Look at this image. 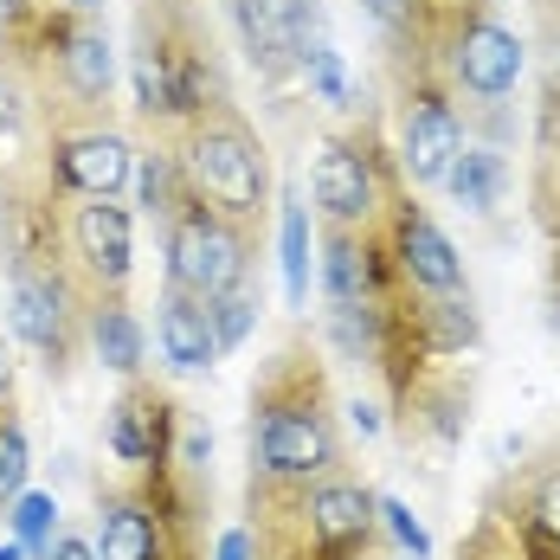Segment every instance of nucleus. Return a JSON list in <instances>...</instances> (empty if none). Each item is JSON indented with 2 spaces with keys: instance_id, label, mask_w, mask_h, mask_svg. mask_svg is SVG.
<instances>
[{
  "instance_id": "nucleus-5",
  "label": "nucleus",
  "mask_w": 560,
  "mask_h": 560,
  "mask_svg": "<svg viewBox=\"0 0 560 560\" xmlns=\"http://www.w3.org/2000/svg\"><path fill=\"white\" fill-rule=\"evenodd\" d=\"M419 46L445 71L464 136L477 129L490 149H503L515 136L509 97L528 71V46L497 13V0H419Z\"/></svg>"
},
{
  "instance_id": "nucleus-24",
  "label": "nucleus",
  "mask_w": 560,
  "mask_h": 560,
  "mask_svg": "<svg viewBox=\"0 0 560 560\" xmlns=\"http://www.w3.org/2000/svg\"><path fill=\"white\" fill-rule=\"evenodd\" d=\"M258 310H265V296H258L252 283H245V290H225V296H213V336H220V354H232L238 341L252 336Z\"/></svg>"
},
{
  "instance_id": "nucleus-18",
  "label": "nucleus",
  "mask_w": 560,
  "mask_h": 560,
  "mask_svg": "<svg viewBox=\"0 0 560 560\" xmlns=\"http://www.w3.org/2000/svg\"><path fill=\"white\" fill-rule=\"evenodd\" d=\"M155 348L174 374H213L220 361V336H213V303L180 290V283H162V303H155Z\"/></svg>"
},
{
  "instance_id": "nucleus-29",
  "label": "nucleus",
  "mask_w": 560,
  "mask_h": 560,
  "mask_svg": "<svg viewBox=\"0 0 560 560\" xmlns=\"http://www.w3.org/2000/svg\"><path fill=\"white\" fill-rule=\"evenodd\" d=\"M541 303H548V323H555V336H560V265L548 258V290H541Z\"/></svg>"
},
{
  "instance_id": "nucleus-4",
  "label": "nucleus",
  "mask_w": 560,
  "mask_h": 560,
  "mask_svg": "<svg viewBox=\"0 0 560 560\" xmlns=\"http://www.w3.org/2000/svg\"><path fill=\"white\" fill-rule=\"evenodd\" d=\"M245 541L252 560H399L354 464L323 483H245Z\"/></svg>"
},
{
  "instance_id": "nucleus-3",
  "label": "nucleus",
  "mask_w": 560,
  "mask_h": 560,
  "mask_svg": "<svg viewBox=\"0 0 560 560\" xmlns=\"http://www.w3.org/2000/svg\"><path fill=\"white\" fill-rule=\"evenodd\" d=\"M129 91H136V122L149 129H180L220 104H238L220 26L200 0L129 7Z\"/></svg>"
},
{
  "instance_id": "nucleus-9",
  "label": "nucleus",
  "mask_w": 560,
  "mask_h": 560,
  "mask_svg": "<svg viewBox=\"0 0 560 560\" xmlns=\"http://www.w3.org/2000/svg\"><path fill=\"white\" fill-rule=\"evenodd\" d=\"M155 232H162L168 283L207 296V303L225 296V290H245V283H252V265L265 258V232H252V225H238V220H220V213L200 207L194 194H187Z\"/></svg>"
},
{
  "instance_id": "nucleus-28",
  "label": "nucleus",
  "mask_w": 560,
  "mask_h": 560,
  "mask_svg": "<svg viewBox=\"0 0 560 560\" xmlns=\"http://www.w3.org/2000/svg\"><path fill=\"white\" fill-rule=\"evenodd\" d=\"M213 560H252V541H245V528H225L220 541H213Z\"/></svg>"
},
{
  "instance_id": "nucleus-32",
  "label": "nucleus",
  "mask_w": 560,
  "mask_h": 560,
  "mask_svg": "<svg viewBox=\"0 0 560 560\" xmlns=\"http://www.w3.org/2000/svg\"><path fill=\"white\" fill-rule=\"evenodd\" d=\"M548 258H555V265H560V245H548Z\"/></svg>"
},
{
  "instance_id": "nucleus-30",
  "label": "nucleus",
  "mask_w": 560,
  "mask_h": 560,
  "mask_svg": "<svg viewBox=\"0 0 560 560\" xmlns=\"http://www.w3.org/2000/svg\"><path fill=\"white\" fill-rule=\"evenodd\" d=\"M0 399H13V348L0 336Z\"/></svg>"
},
{
  "instance_id": "nucleus-13",
  "label": "nucleus",
  "mask_w": 560,
  "mask_h": 560,
  "mask_svg": "<svg viewBox=\"0 0 560 560\" xmlns=\"http://www.w3.org/2000/svg\"><path fill=\"white\" fill-rule=\"evenodd\" d=\"M180 425H187V406L168 393V381L142 368L116 387L104 412V451L116 464H162V457H180Z\"/></svg>"
},
{
  "instance_id": "nucleus-8",
  "label": "nucleus",
  "mask_w": 560,
  "mask_h": 560,
  "mask_svg": "<svg viewBox=\"0 0 560 560\" xmlns=\"http://www.w3.org/2000/svg\"><path fill=\"white\" fill-rule=\"evenodd\" d=\"M399 180H406V174H399V162H393L381 122H374V116H354V122H341V129H329V136L316 142L310 213H316V225L368 232V225H381L387 194L399 187Z\"/></svg>"
},
{
  "instance_id": "nucleus-23",
  "label": "nucleus",
  "mask_w": 560,
  "mask_h": 560,
  "mask_svg": "<svg viewBox=\"0 0 560 560\" xmlns=\"http://www.w3.org/2000/svg\"><path fill=\"white\" fill-rule=\"evenodd\" d=\"M13 535H20V548H26V560H46V548H52V522H58V503L46 497V490H20L13 497Z\"/></svg>"
},
{
  "instance_id": "nucleus-20",
  "label": "nucleus",
  "mask_w": 560,
  "mask_h": 560,
  "mask_svg": "<svg viewBox=\"0 0 560 560\" xmlns=\"http://www.w3.org/2000/svg\"><path fill=\"white\" fill-rule=\"evenodd\" d=\"M445 187H451V200H457V207H470L477 220H490V213L503 207V194H509L503 149H490V142H464V149H457V162H451V174H445Z\"/></svg>"
},
{
  "instance_id": "nucleus-31",
  "label": "nucleus",
  "mask_w": 560,
  "mask_h": 560,
  "mask_svg": "<svg viewBox=\"0 0 560 560\" xmlns=\"http://www.w3.org/2000/svg\"><path fill=\"white\" fill-rule=\"evenodd\" d=\"M52 7H65V13H104L110 0H52Z\"/></svg>"
},
{
  "instance_id": "nucleus-17",
  "label": "nucleus",
  "mask_w": 560,
  "mask_h": 560,
  "mask_svg": "<svg viewBox=\"0 0 560 560\" xmlns=\"http://www.w3.org/2000/svg\"><path fill=\"white\" fill-rule=\"evenodd\" d=\"M225 7H232L238 46H245L265 91L303 84V71H296V7L303 0H225Z\"/></svg>"
},
{
  "instance_id": "nucleus-19",
  "label": "nucleus",
  "mask_w": 560,
  "mask_h": 560,
  "mask_svg": "<svg viewBox=\"0 0 560 560\" xmlns=\"http://www.w3.org/2000/svg\"><path fill=\"white\" fill-rule=\"evenodd\" d=\"M84 336H91V361H104L116 381L149 368V336H142V316L129 310V296H91Z\"/></svg>"
},
{
  "instance_id": "nucleus-26",
  "label": "nucleus",
  "mask_w": 560,
  "mask_h": 560,
  "mask_svg": "<svg viewBox=\"0 0 560 560\" xmlns=\"http://www.w3.org/2000/svg\"><path fill=\"white\" fill-rule=\"evenodd\" d=\"M381 522H387V528L399 535V541H406V548H412V555H425V548H432V541H425V528L412 522V509H406V503H393V497H381Z\"/></svg>"
},
{
  "instance_id": "nucleus-6",
  "label": "nucleus",
  "mask_w": 560,
  "mask_h": 560,
  "mask_svg": "<svg viewBox=\"0 0 560 560\" xmlns=\"http://www.w3.org/2000/svg\"><path fill=\"white\" fill-rule=\"evenodd\" d=\"M174 149H180L187 194L200 207H213L220 220H238V225H252V232H265L271 207H278V174H271V149H265L258 122L238 104H220V110L180 122Z\"/></svg>"
},
{
  "instance_id": "nucleus-12",
  "label": "nucleus",
  "mask_w": 560,
  "mask_h": 560,
  "mask_svg": "<svg viewBox=\"0 0 560 560\" xmlns=\"http://www.w3.org/2000/svg\"><path fill=\"white\" fill-rule=\"evenodd\" d=\"M477 509L503 515L535 555L560 560V425L548 439H535L515 464H503V470L490 477V490H483Z\"/></svg>"
},
{
  "instance_id": "nucleus-15",
  "label": "nucleus",
  "mask_w": 560,
  "mask_h": 560,
  "mask_svg": "<svg viewBox=\"0 0 560 560\" xmlns=\"http://www.w3.org/2000/svg\"><path fill=\"white\" fill-rule=\"evenodd\" d=\"M381 238H387L393 265H399V278L419 283V290H470L464 278V258H457V245L445 238V225L425 213V200H419V187H393L387 194V213H381Z\"/></svg>"
},
{
  "instance_id": "nucleus-16",
  "label": "nucleus",
  "mask_w": 560,
  "mask_h": 560,
  "mask_svg": "<svg viewBox=\"0 0 560 560\" xmlns=\"http://www.w3.org/2000/svg\"><path fill=\"white\" fill-rule=\"evenodd\" d=\"M52 174L65 194H104L122 200L136 180V136L122 122H78V129H52Z\"/></svg>"
},
{
  "instance_id": "nucleus-27",
  "label": "nucleus",
  "mask_w": 560,
  "mask_h": 560,
  "mask_svg": "<svg viewBox=\"0 0 560 560\" xmlns=\"http://www.w3.org/2000/svg\"><path fill=\"white\" fill-rule=\"evenodd\" d=\"M46 560H97V541H84V535H52V548H46Z\"/></svg>"
},
{
  "instance_id": "nucleus-7",
  "label": "nucleus",
  "mask_w": 560,
  "mask_h": 560,
  "mask_svg": "<svg viewBox=\"0 0 560 560\" xmlns=\"http://www.w3.org/2000/svg\"><path fill=\"white\" fill-rule=\"evenodd\" d=\"M387 78H393V162L406 174V187H445L457 149L470 142L445 71L432 65L425 46H406V52H387Z\"/></svg>"
},
{
  "instance_id": "nucleus-21",
  "label": "nucleus",
  "mask_w": 560,
  "mask_h": 560,
  "mask_svg": "<svg viewBox=\"0 0 560 560\" xmlns=\"http://www.w3.org/2000/svg\"><path fill=\"white\" fill-rule=\"evenodd\" d=\"M451 560H548V555H535V548H528V541H522V535L503 522V515L477 509V515H470V528L457 535Z\"/></svg>"
},
{
  "instance_id": "nucleus-2",
  "label": "nucleus",
  "mask_w": 560,
  "mask_h": 560,
  "mask_svg": "<svg viewBox=\"0 0 560 560\" xmlns=\"http://www.w3.org/2000/svg\"><path fill=\"white\" fill-rule=\"evenodd\" d=\"M97 560H213V470L162 457L116 464L91 490Z\"/></svg>"
},
{
  "instance_id": "nucleus-22",
  "label": "nucleus",
  "mask_w": 560,
  "mask_h": 560,
  "mask_svg": "<svg viewBox=\"0 0 560 560\" xmlns=\"http://www.w3.org/2000/svg\"><path fill=\"white\" fill-rule=\"evenodd\" d=\"M283 296L290 310H310V207L283 200Z\"/></svg>"
},
{
  "instance_id": "nucleus-1",
  "label": "nucleus",
  "mask_w": 560,
  "mask_h": 560,
  "mask_svg": "<svg viewBox=\"0 0 560 560\" xmlns=\"http://www.w3.org/2000/svg\"><path fill=\"white\" fill-rule=\"evenodd\" d=\"M336 470H348L336 381L323 341L290 329L245 393V483H323Z\"/></svg>"
},
{
  "instance_id": "nucleus-14",
  "label": "nucleus",
  "mask_w": 560,
  "mask_h": 560,
  "mask_svg": "<svg viewBox=\"0 0 560 560\" xmlns=\"http://www.w3.org/2000/svg\"><path fill=\"white\" fill-rule=\"evenodd\" d=\"M46 187H58V174H52L33 78H26V65L13 52H0V200L46 194Z\"/></svg>"
},
{
  "instance_id": "nucleus-33",
  "label": "nucleus",
  "mask_w": 560,
  "mask_h": 560,
  "mask_svg": "<svg viewBox=\"0 0 560 560\" xmlns=\"http://www.w3.org/2000/svg\"><path fill=\"white\" fill-rule=\"evenodd\" d=\"M0 522H7V509H0Z\"/></svg>"
},
{
  "instance_id": "nucleus-11",
  "label": "nucleus",
  "mask_w": 560,
  "mask_h": 560,
  "mask_svg": "<svg viewBox=\"0 0 560 560\" xmlns=\"http://www.w3.org/2000/svg\"><path fill=\"white\" fill-rule=\"evenodd\" d=\"M65 265L84 283V296H129V278H136L129 207L104 194H71L65 200Z\"/></svg>"
},
{
  "instance_id": "nucleus-10",
  "label": "nucleus",
  "mask_w": 560,
  "mask_h": 560,
  "mask_svg": "<svg viewBox=\"0 0 560 560\" xmlns=\"http://www.w3.org/2000/svg\"><path fill=\"white\" fill-rule=\"evenodd\" d=\"M477 406V368L470 361H419L406 381L387 387V425L406 451H445L464 445Z\"/></svg>"
},
{
  "instance_id": "nucleus-25",
  "label": "nucleus",
  "mask_w": 560,
  "mask_h": 560,
  "mask_svg": "<svg viewBox=\"0 0 560 560\" xmlns=\"http://www.w3.org/2000/svg\"><path fill=\"white\" fill-rule=\"evenodd\" d=\"M46 0H0V46H20L33 26H39Z\"/></svg>"
}]
</instances>
